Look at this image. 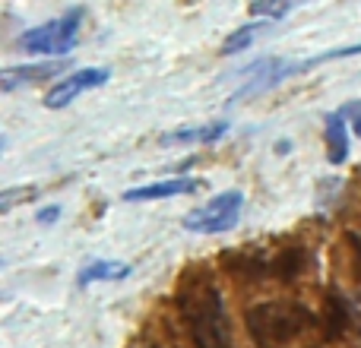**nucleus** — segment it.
<instances>
[{
	"instance_id": "9b49d317",
	"label": "nucleus",
	"mask_w": 361,
	"mask_h": 348,
	"mask_svg": "<svg viewBox=\"0 0 361 348\" xmlns=\"http://www.w3.org/2000/svg\"><path fill=\"white\" fill-rule=\"evenodd\" d=\"M307 266V254L301 247H286L269 260V275H279V279H295L301 275Z\"/></svg>"
},
{
	"instance_id": "39448f33",
	"label": "nucleus",
	"mask_w": 361,
	"mask_h": 348,
	"mask_svg": "<svg viewBox=\"0 0 361 348\" xmlns=\"http://www.w3.org/2000/svg\"><path fill=\"white\" fill-rule=\"evenodd\" d=\"M108 80H111V70H105V67L76 70V73H70L67 80L54 82V86L48 89V95H44V105H48L51 111H61V108H67L70 101H76L80 95H86V92H92V89L105 86Z\"/></svg>"
},
{
	"instance_id": "0eeeda50",
	"label": "nucleus",
	"mask_w": 361,
	"mask_h": 348,
	"mask_svg": "<svg viewBox=\"0 0 361 348\" xmlns=\"http://www.w3.org/2000/svg\"><path fill=\"white\" fill-rule=\"evenodd\" d=\"M61 67H63V61L35 63V67H6L4 73H0V86H4V92H13V89H19V86H32V82L51 80V76L61 73Z\"/></svg>"
},
{
	"instance_id": "f257e3e1",
	"label": "nucleus",
	"mask_w": 361,
	"mask_h": 348,
	"mask_svg": "<svg viewBox=\"0 0 361 348\" xmlns=\"http://www.w3.org/2000/svg\"><path fill=\"white\" fill-rule=\"evenodd\" d=\"M178 311L197 348H231V326L219 288L206 275L187 279L178 292Z\"/></svg>"
},
{
	"instance_id": "1a4fd4ad",
	"label": "nucleus",
	"mask_w": 361,
	"mask_h": 348,
	"mask_svg": "<svg viewBox=\"0 0 361 348\" xmlns=\"http://www.w3.org/2000/svg\"><path fill=\"white\" fill-rule=\"evenodd\" d=\"M130 275V263L124 260H92L86 263V269L80 273V279H76V285L86 288L92 285V282H121Z\"/></svg>"
},
{
	"instance_id": "f03ea898",
	"label": "nucleus",
	"mask_w": 361,
	"mask_h": 348,
	"mask_svg": "<svg viewBox=\"0 0 361 348\" xmlns=\"http://www.w3.org/2000/svg\"><path fill=\"white\" fill-rule=\"evenodd\" d=\"M247 333L257 348H301L317 333V317L298 301H260L247 311Z\"/></svg>"
},
{
	"instance_id": "f3484780",
	"label": "nucleus",
	"mask_w": 361,
	"mask_h": 348,
	"mask_svg": "<svg viewBox=\"0 0 361 348\" xmlns=\"http://www.w3.org/2000/svg\"><path fill=\"white\" fill-rule=\"evenodd\" d=\"M339 111H343L345 120H349V130L355 133V137H361V99L358 101H349V105H343Z\"/></svg>"
},
{
	"instance_id": "f8f14e48",
	"label": "nucleus",
	"mask_w": 361,
	"mask_h": 348,
	"mask_svg": "<svg viewBox=\"0 0 361 348\" xmlns=\"http://www.w3.org/2000/svg\"><path fill=\"white\" fill-rule=\"evenodd\" d=\"M349 323V307L336 292L326 298V317H324V339H336Z\"/></svg>"
},
{
	"instance_id": "20e7f679",
	"label": "nucleus",
	"mask_w": 361,
	"mask_h": 348,
	"mask_svg": "<svg viewBox=\"0 0 361 348\" xmlns=\"http://www.w3.org/2000/svg\"><path fill=\"white\" fill-rule=\"evenodd\" d=\"M241 206H244V197L238 190L219 193L203 209L187 212L184 228L197 231V235H222V231H231L238 225V218H241Z\"/></svg>"
},
{
	"instance_id": "2eb2a0df",
	"label": "nucleus",
	"mask_w": 361,
	"mask_h": 348,
	"mask_svg": "<svg viewBox=\"0 0 361 348\" xmlns=\"http://www.w3.org/2000/svg\"><path fill=\"white\" fill-rule=\"evenodd\" d=\"M352 54H361V44H349V48H336V51H326V54L314 57V61H307V63H298V73H301V70H311L314 63H324V61H336V57H352Z\"/></svg>"
},
{
	"instance_id": "ddd939ff",
	"label": "nucleus",
	"mask_w": 361,
	"mask_h": 348,
	"mask_svg": "<svg viewBox=\"0 0 361 348\" xmlns=\"http://www.w3.org/2000/svg\"><path fill=\"white\" fill-rule=\"evenodd\" d=\"M263 32H269V23H250V25H241V29H235L228 38H225L222 54H238V51H244L247 44H254V38H260Z\"/></svg>"
},
{
	"instance_id": "a211bd4d",
	"label": "nucleus",
	"mask_w": 361,
	"mask_h": 348,
	"mask_svg": "<svg viewBox=\"0 0 361 348\" xmlns=\"http://www.w3.org/2000/svg\"><path fill=\"white\" fill-rule=\"evenodd\" d=\"M152 348H171V345H152Z\"/></svg>"
},
{
	"instance_id": "423d86ee",
	"label": "nucleus",
	"mask_w": 361,
	"mask_h": 348,
	"mask_svg": "<svg viewBox=\"0 0 361 348\" xmlns=\"http://www.w3.org/2000/svg\"><path fill=\"white\" fill-rule=\"evenodd\" d=\"M197 187H203L197 178H169V180H156V184H143L133 187L124 193L127 203H146V199H169V197H184L193 193Z\"/></svg>"
},
{
	"instance_id": "6e6552de",
	"label": "nucleus",
	"mask_w": 361,
	"mask_h": 348,
	"mask_svg": "<svg viewBox=\"0 0 361 348\" xmlns=\"http://www.w3.org/2000/svg\"><path fill=\"white\" fill-rule=\"evenodd\" d=\"M349 159V120L343 111H336L326 120V162L343 165Z\"/></svg>"
},
{
	"instance_id": "9d476101",
	"label": "nucleus",
	"mask_w": 361,
	"mask_h": 348,
	"mask_svg": "<svg viewBox=\"0 0 361 348\" xmlns=\"http://www.w3.org/2000/svg\"><path fill=\"white\" fill-rule=\"evenodd\" d=\"M225 130H228L225 120H212V124H200V127H180V130H171L162 143L165 146H175V143H216Z\"/></svg>"
},
{
	"instance_id": "7ed1b4c3",
	"label": "nucleus",
	"mask_w": 361,
	"mask_h": 348,
	"mask_svg": "<svg viewBox=\"0 0 361 348\" xmlns=\"http://www.w3.org/2000/svg\"><path fill=\"white\" fill-rule=\"evenodd\" d=\"M80 25H82V6H76V10H67L63 16L51 19V23H42V25H35V29H29L19 44H23L29 54L61 57L76 44Z\"/></svg>"
},
{
	"instance_id": "dca6fc26",
	"label": "nucleus",
	"mask_w": 361,
	"mask_h": 348,
	"mask_svg": "<svg viewBox=\"0 0 361 348\" xmlns=\"http://www.w3.org/2000/svg\"><path fill=\"white\" fill-rule=\"evenodd\" d=\"M38 193V187H32V190H4V197H0V209L10 212L16 203H25V199H32Z\"/></svg>"
},
{
	"instance_id": "4468645a",
	"label": "nucleus",
	"mask_w": 361,
	"mask_h": 348,
	"mask_svg": "<svg viewBox=\"0 0 361 348\" xmlns=\"http://www.w3.org/2000/svg\"><path fill=\"white\" fill-rule=\"evenodd\" d=\"M301 0H254L250 4V16H267V19H282L298 6Z\"/></svg>"
}]
</instances>
